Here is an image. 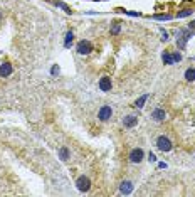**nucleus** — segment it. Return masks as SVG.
<instances>
[{
	"label": "nucleus",
	"mask_w": 195,
	"mask_h": 197,
	"mask_svg": "<svg viewBox=\"0 0 195 197\" xmlns=\"http://www.w3.org/2000/svg\"><path fill=\"white\" fill-rule=\"evenodd\" d=\"M51 73L56 76V74H59V66H52V69H51Z\"/></svg>",
	"instance_id": "obj_23"
},
{
	"label": "nucleus",
	"mask_w": 195,
	"mask_h": 197,
	"mask_svg": "<svg viewBox=\"0 0 195 197\" xmlns=\"http://www.w3.org/2000/svg\"><path fill=\"white\" fill-rule=\"evenodd\" d=\"M54 3H56V5H57V7H61V9H62V10H64V12H67V14H71V9H69V7H67V5H66V3H64V2H57V0H56V2H54Z\"/></svg>",
	"instance_id": "obj_17"
},
{
	"label": "nucleus",
	"mask_w": 195,
	"mask_h": 197,
	"mask_svg": "<svg viewBox=\"0 0 195 197\" xmlns=\"http://www.w3.org/2000/svg\"><path fill=\"white\" fill-rule=\"evenodd\" d=\"M185 79L187 81H195V68H190L185 71Z\"/></svg>",
	"instance_id": "obj_12"
},
{
	"label": "nucleus",
	"mask_w": 195,
	"mask_h": 197,
	"mask_svg": "<svg viewBox=\"0 0 195 197\" xmlns=\"http://www.w3.org/2000/svg\"><path fill=\"white\" fill-rule=\"evenodd\" d=\"M153 17H155V19H160V20H170V19H172V15H170V14H161V15H153Z\"/></svg>",
	"instance_id": "obj_20"
},
{
	"label": "nucleus",
	"mask_w": 195,
	"mask_h": 197,
	"mask_svg": "<svg viewBox=\"0 0 195 197\" xmlns=\"http://www.w3.org/2000/svg\"><path fill=\"white\" fill-rule=\"evenodd\" d=\"M76 185H77V189H79L81 192H88L89 189H91V180L82 175V177H79V179L76 180Z\"/></svg>",
	"instance_id": "obj_5"
},
{
	"label": "nucleus",
	"mask_w": 195,
	"mask_h": 197,
	"mask_svg": "<svg viewBox=\"0 0 195 197\" xmlns=\"http://www.w3.org/2000/svg\"><path fill=\"white\" fill-rule=\"evenodd\" d=\"M136 123H138V118L133 116V115H128V116H124V118H123V125L126 128H133Z\"/></svg>",
	"instance_id": "obj_9"
},
{
	"label": "nucleus",
	"mask_w": 195,
	"mask_h": 197,
	"mask_svg": "<svg viewBox=\"0 0 195 197\" xmlns=\"http://www.w3.org/2000/svg\"><path fill=\"white\" fill-rule=\"evenodd\" d=\"M192 9H183V10H182V12H178V19H182V17H187V15H190V14H192Z\"/></svg>",
	"instance_id": "obj_18"
},
{
	"label": "nucleus",
	"mask_w": 195,
	"mask_h": 197,
	"mask_svg": "<svg viewBox=\"0 0 195 197\" xmlns=\"http://www.w3.org/2000/svg\"><path fill=\"white\" fill-rule=\"evenodd\" d=\"M148 160H150V162H155V160H156V157H155L153 153H150V155H148Z\"/></svg>",
	"instance_id": "obj_25"
},
{
	"label": "nucleus",
	"mask_w": 195,
	"mask_h": 197,
	"mask_svg": "<svg viewBox=\"0 0 195 197\" xmlns=\"http://www.w3.org/2000/svg\"><path fill=\"white\" fill-rule=\"evenodd\" d=\"M111 115H113V110H111V106H108V104L101 106V108H99V111H98L99 121H108L111 118Z\"/></svg>",
	"instance_id": "obj_3"
},
{
	"label": "nucleus",
	"mask_w": 195,
	"mask_h": 197,
	"mask_svg": "<svg viewBox=\"0 0 195 197\" xmlns=\"http://www.w3.org/2000/svg\"><path fill=\"white\" fill-rule=\"evenodd\" d=\"M59 157H61V160H67L69 158V150H67V147H61V150H59Z\"/></svg>",
	"instance_id": "obj_13"
},
{
	"label": "nucleus",
	"mask_w": 195,
	"mask_h": 197,
	"mask_svg": "<svg viewBox=\"0 0 195 197\" xmlns=\"http://www.w3.org/2000/svg\"><path fill=\"white\" fill-rule=\"evenodd\" d=\"M143 157H145V152L142 148H133L130 152V162L131 163H140L143 160Z\"/></svg>",
	"instance_id": "obj_4"
},
{
	"label": "nucleus",
	"mask_w": 195,
	"mask_h": 197,
	"mask_svg": "<svg viewBox=\"0 0 195 197\" xmlns=\"http://www.w3.org/2000/svg\"><path fill=\"white\" fill-rule=\"evenodd\" d=\"M161 41H165V42L168 41V32L167 31H161Z\"/></svg>",
	"instance_id": "obj_22"
},
{
	"label": "nucleus",
	"mask_w": 195,
	"mask_h": 197,
	"mask_svg": "<svg viewBox=\"0 0 195 197\" xmlns=\"http://www.w3.org/2000/svg\"><path fill=\"white\" fill-rule=\"evenodd\" d=\"M72 41H74V34H72L71 31H69L67 34H66V39H64V46H66V47H69V46H71V42H72Z\"/></svg>",
	"instance_id": "obj_16"
},
{
	"label": "nucleus",
	"mask_w": 195,
	"mask_h": 197,
	"mask_svg": "<svg viewBox=\"0 0 195 197\" xmlns=\"http://www.w3.org/2000/svg\"><path fill=\"white\" fill-rule=\"evenodd\" d=\"M12 74V66L9 62H3V64H0V78H7Z\"/></svg>",
	"instance_id": "obj_10"
},
{
	"label": "nucleus",
	"mask_w": 195,
	"mask_h": 197,
	"mask_svg": "<svg viewBox=\"0 0 195 197\" xmlns=\"http://www.w3.org/2000/svg\"><path fill=\"white\" fill-rule=\"evenodd\" d=\"M161 59H163V62H165V64H168V66L175 64V62H173V57H172V54H168V52H163V56H161Z\"/></svg>",
	"instance_id": "obj_15"
},
{
	"label": "nucleus",
	"mask_w": 195,
	"mask_h": 197,
	"mask_svg": "<svg viewBox=\"0 0 195 197\" xmlns=\"http://www.w3.org/2000/svg\"><path fill=\"white\" fill-rule=\"evenodd\" d=\"M0 20H2V10H0Z\"/></svg>",
	"instance_id": "obj_26"
},
{
	"label": "nucleus",
	"mask_w": 195,
	"mask_h": 197,
	"mask_svg": "<svg viewBox=\"0 0 195 197\" xmlns=\"http://www.w3.org/2000/svg\"><path fill=\"white\" fill-rule=\"evenodd\" d=\"M119 192H121V194H124V195L131 194V192H133V184L128 182V180L121 182V185H119Z\"/></svg>",
	"instance_id": "obj_8"
},
{
	"label": "nucleus",
	"mask_w": 195,
	"mask_h": 197,
	"mask_svg": "<svg viewBox=\"0 0 195 197\" xmlns=\"http://www.w3.org/2000/svg\"><path fill=\"white\" fill-rule=\"evenodd\" d=\"M146 99H148V94H143V96H140V98L136 99L135 106H136V108H143V106H145V103H146Z\"/></svg>",
	"instance_id": "obj_14"
},
{
	"label": "nucleus",
	"mask_w": 195,
	"mask_h": 197,
	"mask_svg": "<svg viewBox=\"0 0 195 197\" xmlns=\"http://www.w3.org/2000/svg\"><path fill=\"white\" fill-rule=\"evenodd\" d=\"M119 29H121V26H119L118 22H114L113 26H111V34H113V36H116V34L119 32Z\"/></svg>",
	"instance_id": "obj_19"
},
{
	"label": "nucleus",
	"mask_w": 195,
	"mask_h": 197,
	"mask_svg": "<svg viewBox=\"0 0 195 197\" xmlns=\"http://www.w3.org/2000/svg\"><path fill=\"white\" fill-rule=\"evenodd\" d=\"M192 37V34H190L188 29H180L178 31V37H177V46L178 49H185L187 47V41Z\"/></svg>",
	"instance_id": "obj_1"
},
{
	"label": "nucleus",
	"mask_w": 195,
	"mask_h": 197,
	"mask_svg": "<svg viewBox=\"0 0 195 197\" xmlns=\"http://www.w3.org/2000/svg\"><path fill=\"white\" fill-rule=\"evenodd\" d=\"M76 49H77V52L79 54H89L91 51H93V44H91L89 41H81Z\"/></svg>",
	"instance_id": "obj_6"
},
{
	"label": "nucleus",
	"mask_w": 195,
	"mask_h": 197,
	"mask_svg": "<svg viewBox=\"0 0 195 197\" xmlns=\"http://www.w3.org/2000/svg\"><path fill=\"white\" fill-rule=\"evenodd\" d=\"M188 29L190 31H195V20H192V22L188 24Z\"/></svg>",
	"instance_id": "obj_24"
},
{
	"label": "nucleus",
	"mask_w": 195,
	"mask_h": 197,
	"mask_svg": "<svg viewBox=\"0 0 195 197\" xmlns=\"http://www.w3.org/2000/svg\"><path fill=\"white\" fill-rule=\"evenodd\" d=\"M165 116H167V113H165V110H161V108H156V110H153V113H151V118L155 121L165 120Z\"/></svg>",
	"instance_id": "obj_11"
},
{
	"label": "nucleus",
	"mask_w": 195,
	"mask_h": 197,
	"mask_svg": "<svg viewBox=\"0 0 195 197\" xmlns=\"http://www.w3.org/2000/svg\"><path fill=\"white\" fill-rule=\"evenodd\" d=\"M172 57H173V62H178V61H182V54H180V52H175V54H172Z\"/></svg>",
	"instance_id": "obj_21"
},
{
	"label": "nucleus",
	"mask_w": 195,
	"mask_h": 197,
	"mask_svg": "<svg viewBox=\"0 0 195 197\" xmlns=\"http://www.w3.org/2000/svg\"><path fill=\"white\" fill-rule=\"evenodd\" d=\"M111 78L108 76H103L101 79H99V89L101 91H111Z\"/></svg>",
	"instance_id": "obj_7"
},
{
	"label": "nucleus",
	"mask_w": 195,
	"mask_h": 197,
	"mask_svg": "<svg viewBox=\"0 0 195 197\" xmlns=\"http://www.w3.org/2000/svg\"><path fill=\"white\" fill-rule=\"evenodd\" d=\"M156 147H158L160 152H170V150H172V142H170V138H167V137H158Z\"/></svg>",
	"instance_id": "obj_2"
}]
</instances>
